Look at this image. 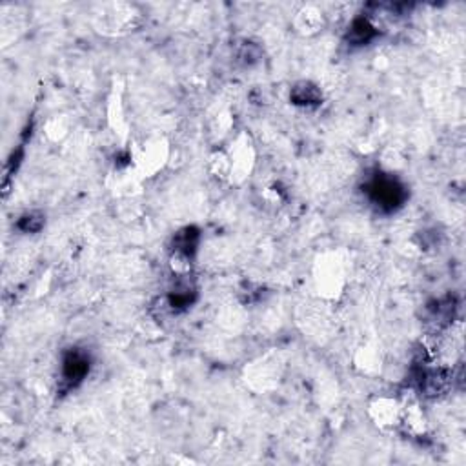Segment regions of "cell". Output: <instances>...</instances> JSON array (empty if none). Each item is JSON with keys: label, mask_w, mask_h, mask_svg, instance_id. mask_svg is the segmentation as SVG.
Instances as JSON below:
<instances>
[{"label": "cell", "mask_w": 466, "mask_h": 466, "mask_svg": "<svg viewBox=\"0 0 466 466\" xmlns=\"http://www.w3.org/2000/svg\"><path fill=\"white\" fill-rule=\"evenodd\" d=\"M90 372V357L86 353L71 350L62 361V377L70 386L78 385Z\"/></svg>", "instance_id": "7a4b0ae2"}, {"label": "cell", "mask_w": 466, "mask_h": 466, "mask_svg": "<svg viewBox=\"0 0 466 466\" xmlns=\"http://www.w3.org/2000/svg\"><path fill=\"white\" fill-rule=\"evenodd\" d=\"M368 195L373 204L379 208L393 209L401 206L405 201V188H403L392 175L376 177L368 186Z\"/></svg>", "instance_id": "6da1fadb"}, {"label": "cell", "mask_w": 466, "mask_h": 466, "mask_svg": "<svg viewBox=\"0 0 466 466\" xmlns=\"http://www.w3.org/2000/svg\"><path fill=\"white\" fill-rule=\"evenodd\" d=\"M164 159H166V146L160 139L150 140L147 144H144V150L139 155V166L144 173L152 175L157 170L164 164Z\"/></svg>", "instance_id": "277c9868"}, {"label": "cell", "mask_w": 466, "mask_h": 466, "mask_svg": "<svg viewBox=\"0 0 466 466\" xmlns=\"http://www.w3.org/2000/svg\"><path fill=\"white\" fill-rule=\"evenodd\" d=\"M290 98L295 106L310 108V106H319L321 100H323V93H321V90L315 86V84L303 81L291 88Z\"/></svg>", "instance_id": "5b68a950"}, {"label": "cell", "mask_w": 466, "mask_h": 466, "mask_svg": "<svg viewBox=\"0 0 466 466\" xmlns=\"http://www.w3.org/2000/svg\"><path fill=\"white\" fill-rule=\"evenodd\" d=\"M319 288L323 286L328 294H336V290H341V282H343V268H341V262L336 261H328V266H324L321 270L319 277Z\"/></svg>", "instance_id": "52a82bcc"}, {"label": "cell", "mask_w": 466, "mask_h": 466, "mask_svg": "<svg viewBox=\"0 0 466 466\" xmlns=\"http://www.w3.org/2000/svg\"><path fill=\"white\" fill-rule=\"evenodd\" d=\"M373 35H376V28H373V24L368 19H359V21L353 22L352 29H350V38H352L356 44L368 42Z\"/></svg>", "instance_id": "9c48e42d"}, {"label": "cell", "mask_w": 466, "mask_h": 466, "mask_svg": "<svg viewBox=\"0 0 466 466\" xmlns=\"http://www.w3.org/2000/svg\"><path fill=\"white\" fill-rule=\"evenodd\" d=\"M370 413H372L373 421L379 426H393L401 421L403 410L399 403L388 399V397H380L370 405Z\"/></svg>", "instance_id": "3957f363"}, {"label": "cell", "mask_w": 466, "mask_h": 466, "mask_svg": "<svg viewBox=\"0 0 466 466\" xmlns=\"http://www.w3.org/2000/svg\"><path fill=\"white\" fill-rule=\"evenodd\" d=\"M324 24V16L319 9L315 8H304L303 11H299L297 19H295V26L303 35H314L319 31Z\"/></svg>", "instance_id": "8992f818"}, {"label": "cell", "mask_w": 466, "mask_h": 466, "mask_svg": "<svg viewBox=\"0 0 466 466\" xmlns=\"http://www.w3.org/2000/svg\"><path fill=\"white\" fill-rule=\"evenodd\" d=\"M44 224V219L42 215H37V213H28L24 217L21 219V228L24 232H38Z\"/></svg>", "instance_id": "30bf717a"}, {"label": "cell", "mask_w": 466, "mask_h": 466, "mask_svg": "<svg viewBox=\"0 0 466 466\" xmlns=\"http://www.w3.org/2000/svg\"><path fill=\"white\" fill-rule=\"evenodd\" d=\"M197 244H199V232L195 228H185L180 229L179 233H175V246H173V254L186 255V257L192 259L193 254H195Z\"/></svg>", "instance_id": "ba28073f"}]
</instances>
